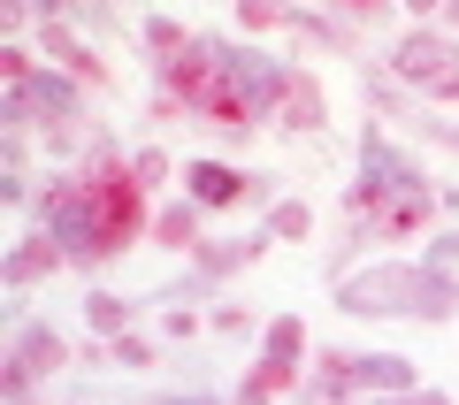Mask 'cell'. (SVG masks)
<instances>
[{
	"label": "cell",
	"instance_id": "5",
	"mask_svg": "<svg viewBox=\"0 0 459 405\" xmlns=\"http://www.w3.org/2000/svg\"><path fill=\"white\" fill-rule=\"evenodd\" d=\"M192 192L207 199V207H222V199H238V177H230V168H214V161H207V168H192Z\"/></svg>",
	"mask_w": 459,
	"mask_h": 405
},
{
	"label": "cell",
	"instance_id": "4",
	"mask_svg": "<svg viewBox=\"0 0 459 405\" xmlns=\"http://www.w3.org/2000/svg\"><path fill=\"white\" fill-rule=\"evenodd\" d=\"M291 352H299V322H276V337H268V375H261V383H283V375H291Z\"/></svg>",
	"mask_w": 459,
	"mask_h": 405
},
{
	"label": "cell",
	"instance_id": "6",
	"mask_svg": "<svg viewBox=\"0 0 459 405\" xmlns=\"http://www.w3.org/2000/svg\"><path fill=\"white\" fill-rule=\"evenodd\" d=\"M283 115H291V123H314V115H322V99H314L307 84H283Z\"/></svg>",
	"mask_w": 459,
	"mask_h": 405
},
{
	"label": "cell",
	"instance_id": "7",
	"mask_svg": "<svg viewBox=\"0 0 459 405\" xmlns=\"http://www.w3.org/2000/svg\"><path fill=\"white\" fill-rule=\"evenodd\" d=\"M413 405H444V398H413Z\"/></svg>",
	"mask_w": 459,
	"mask_h": 405
},
{
	"label": "cell",
	"instance_id": "3",
	"mask_svg": "<svg viewBox=\"0 0 459 405\" xmlns=\"http://www.w3.org/2000/svg\"><path fill=\"white\" fill-rule=\"evenodd\" d=\"M398 77L459 99V47H444V39H406V47H398Z\"/></svg>",
	"mask_w": 459,
	"mask_h": 405
},
{
	"label": "cell",
	"instance_id": "1",
	"mask_svg": "<svg viewBox=\"0 0 459 405\" xmlns=\"http://www.w3.org/2000/svg\"><path fill=\"white\" fill-rule=\"evenodd\" d=\"M54 222L69 229V245H77V253H115V245H131V229H138V184L108 161L84 192L54 199Z\"/></svg>",
	"mask_w": 459,
	"mask_h": 405
},
{
	"label": "cell",
	"instance_id": "2",
	"mask_svg": "<svg viewBox=\"0 0 459 405\" xmlns=\"http://www.w3.org/2000/svg\"><path fill=\"white\" fill-rule=\"evenodd\" d=\"M169 77H177V92L192 99V108H214L222 123L246 130V108H253V77H246V62H222V54H184Z\"/></svg>",
	"mask_w": 459,
	"mask_h": 405
}]
</instances>
